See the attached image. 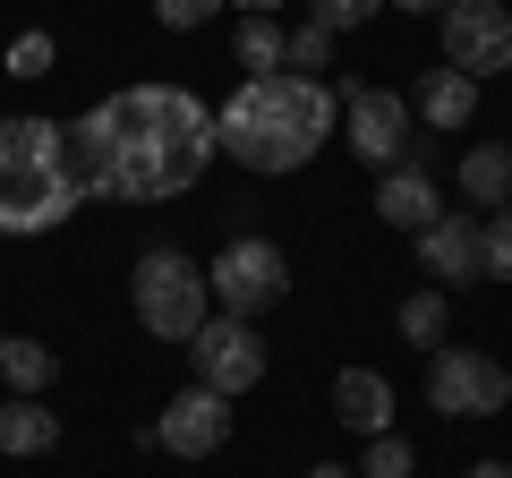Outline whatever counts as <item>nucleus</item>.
<instances>
[{
	"mask_svg": "<svg viewBox=\"0 0 512 478\" xmlns=\"http://www.w3.org/2000/svg\"><path fill=\"white\" fill-rule=\"evenodd\" d=\"M461 197L470 205H512V146H470L461 154Z\"/></svg>",
	"mask_w": 512,
	"mask_h": 478,
	"instance_id": "16",
	"label": "nucleus"
},
{
	"mask_svg": "<svg viewBox=\"0 0 512 478\" xmlns=\"http://www.w3.org/2000/svg\"><path fill=\"white\" fill-rule=\"evenodd\" d=\"M308 478H359V470H342V461H316V470Z\"/></svg>",
	"mask_w": 512,
	"mask_h": 478,
	"instance_id": "28",
	"label": "nucleus"
},
{
	"mask_svg": "<svg viewBox=\"0 0 512 478\" xmlns=\"http://www.w3.org/2000/svg\"><path fill=\"white\" fill-rule=\"evenodd\" d=\"M410 470H419L410 436H367V461H359V478H410Z\"/></svg>",
	"mask_w": 512,
	"mask_h": 478,
	"instance_id": "20",
	"label": "nucleus"
},
{
	"mask_svg": "<svg viewBox=\"0 0 512 478\" xmlns=\"http://www.w3.org/2000/svg\"><path fill=\"white\" fill-rule=\"evenodd\" d=\"M69 154H77L86 197L163 205V197H188L214 171L222 137H214V111L188 86H120L86 120H69Z\"/></svg>",
	"mask_w": 512,
	"mask_h": 478,
	"instance_id": "1",
	"label": "nucleus"
},
{
	"mask_svg": "<svg viewBox=\"0 0 512 478\" xmlns=\"http://www.w3.org/2000/svg\"><path fill=\"white\" fill-rule=\"evenodd\" d=\"M188 368H197V385L205 393H222V402H239V393L265 376V342H256V325L248 316H205L197 325V342H188Z\"/></svg>",
	"mask_w": 512,
	"mask_h": 478,
	"instance_id": "8",
	"label": "nucleus"
},
{
	"mask_svg": "<svg viewBox=\"0 0 512 478\" xmlns=\"http://www.w3.org/2000/svg\"><path fill=\"white\" fill-rule=\"evenodd\" d=\"M419 265L436 274V291H461V282H487V257H478V222L444 205V214L419 231Z\"/></svg>",
	"mask_w": 512,
	"mask_h": 478,
	"instance_id": "11",
	"label": "nucleus"
},
{
	"mask_svg": "<svg viewBox=\"0 0 512 478\" xmlns=\"http://www.w3.org/2000/svg\"><path fill=\"white\" fill-rule=\"evenodd\" d=\"M0 376H9V393H35V402H43V385L60 376V359H52V342H26V333H0Z\"/></svg>",
	"mask_w": 512,
	"mask_h": 478,
	"instance_id": "17",
	"label": "nucleus"
},
{
	"mask_svg": "<svg viewBox=\"0 0 512 478\" xmlns=\"http://www.w3.org/2000/svg\"><path fill=\"white\" fill-rule=\"evenodd\" d=\"M444 325H453V308H444V291H436V282L402 299V342H419V350H444Z\"/></svg>",
	"mask_w": 512,
	"mask_h": 478,
	"instance_id": "19",
	"label": "nucleus"
},
{
	"mask_svg": "<svg viewBox=\"0 0 512 478\" xmlns=\"http://www.w3.org/2000/svg\"><path fill=\"white\" fill-rule=\"evenodd\" d=\"M342 94V129H350V154H359L367 171H393L410 154V94H393V86H367V77H350V86H333Z\"/></svg>",
	"mask_w": 512,
	"mask_h": 478,
	"instance_id": "7",
	"label": "nucleus"
},
{
	"mask_svg": "<svg viewBox=\"0 0 512 478\" xmlns=\"http://www.w3.org/2000/svg\"><path fill=\"white\" fill-rule=\"evenodd\" d=\"M60 444V410H43L35 393H9L0 402V453L9 461H43Z\"/></svg>",
	"mask_w": 512,
	"mask_h": 478,
	"instance_id": "15",
	"label": "nucleus"
},
{
	"mask_svg": "<svg viewBox=\"0 0 512 478\" xmlns=\"http://www.w3.org/2000/svg\"><path fill=\"white\" fill-rule=\"evenodd\" d=\"M512 402V376L504 359H487V350H427V410H444V419H495V410Z\"/></svg>",
	"mask_w": 512,
	"mask_h": 478,
	"instance_id": "6",
	"label": "nucleus"
},
{
	"mask_svg": "<svg viewBox=\"0 0 512 478\" xmlns=\"http://www.w3.org/2000/svg\"><path fill=\"white\" fill-rule=\"evenodd\" d=\"M444 69L478 77V86L495 69H512V9L504 0H453L444 9Z\"/></svg>",
	"mask_w": 512,
	"mask_h": 478,
	"instance_id": "9",
	"label": "nucleus"
},
{
	"mask_svg": "<svg viewBox=\"0 0 512 478\" xmlns=\"http://www.w3.org/2000/svg\"><path fill=\"white\" fill-rule=\"evenodd\" d=\"M478 257H487V274H512V205H495L478 222Z\"/></svg>",
	"mask_w": 512,
	"mask_h": 478,
	"instance_id": "22",
	"label": "nucleus"
},
{
	"mask_svg": "<svg viewBox=\"0 0 512 478\" xmlns=\"http://www.w3.org/2000/svg\"><path fill=\"white\" fill-rule=\"evenodd\" d=\"M52 35H43V26H26V35L18 43H9V77H52Z\"/></svg>",
	"mask_w": 512,
	"mask_h": 478,
	"instance_id": "23",
	"label": "nucleus"
},
{
	"mask_svg": "<svg viewBox=\"0 0 512 478\" xmlns=\"http://www.w3.org/2000/svg\"><path fill=\"white\" fill-rule=\"evenodd\" d=\"M128 308H137V325L154 333V342H197V325L214 316V282H205V265H188L180 248H146L137 257V274H128Z\"/></svg>",
	"mask_w": 512,
	"mask_h": 478,
	"instance_id": "4",
	"label": "nucleus"
},
{
	"mask_svg": "<svg viewBox=\"0 0 512 478\" xmlns=\"http://www.w3.org/2000/svg\"><path fill=\"white\" fill-rule=\"evenodd\" d=\"M410 111H419L436 137H461V129L478 120V77H461V69H427V77H419V103H410Z\"/></svg>",
	"mask_w": 512,
	"mask_h": 478,
	"instance_id": "14",
	"label": "nucleus"
},
{
	"mask_svg": "<svg viewBox=\"0 0 512 478\" xmlns=\"http://www.w3.org/2000/svg\"><path fill=\"white\" fill-rule=\"evenodd\" d=\"M282 60H291V35H282L274 18H239V69H248V77H274Z\"/></svg>",
	"mask_w": 512,
	"mask_h": 478,
	"instance_id": "18",
	"label": "nucleus"
},
{
	"mask_svg": "<svg viewBox=\"0 0 512 478\" xmlns=\"http://www.w3.org/2000/svg\"><path fill=\"white\" fill-rule=\"evenodd\" d=\"M231 0H154V18L171 26V35H188V26H205V18H222Z\"/></svg>",
	"mask_w": 512,
	"mask_h": 478,
	"instance_id": "25",
	"label": "nucleus"
},
{
	"mask_svg": "<svg viewBox=\"0 0 512 478\" xmlns=\"http://www.w3.org/2000/svg\"><path fill=\"white\" fill-rule=\"evenodd\" d=\"M333 419H342L350 436H393V385H384L376 368H342L333 376Z\"/></svg>",
	"mask_w": 512,
	"mask_h": 478,
	"instance_id": "13",
	"label": "nucleus"
},
{
	"mask_svg": "<svg viewBox=\"0 0 512 478\" xmlns=\"http://www.w3.org/2000/svg\"><path fill=\"white\" fill-rule=\"evenodd\" d=\"M393 9H436V18H444V9H453V0H393Z\"/></svg>",
	"mask_w": 512,
	"mask_h": 478,
	"instance_id": "29",
	"label": "nucleus"
},
{
	"mask_svg": "<svg viewBox=\"0 0 512 478\" xmlns=\"http://www.w3.org/2000/svg\"><path fill=\"white\" fill-rule=\"evenodd\" d=\"M231 9H239V18H274L282 0H231Z\"/></svg>",
	"mask_w": 512,
	"mask_h": 478,
	"instance_id": "27",
	"label": "nucleus"
},
{
	"mask_svg": "<svg viewBox=\"0 0 512 478\" xmlns=\"http://www.w3.org/2000/svg\"><path fill=\"white\" fill-rule=\"evenodd\" d=\"M384 0H308V26H325V35H350V26H367Z\"/></svg>",
	"mask_w": 512,
	"mask_h": 478,
	"instance_id": "21",
	"label": "nucleus"
},
{
	"mask_svg": "<svg viewBox=\"0 0 512 478\" xmlns=\"http://www.w3.org/2000/svg\"><path fill=\"white\" fill-rule=\"evenodd\" d=\"M154 444H163V453H180V461L222 453V444H231V402H222V393H205V385H180L163 410H154Z\"/></svg>",
	"mask_w": 512,
	"mask_h": 478,
	"instance_id": "10",
	"label": "nucleus"
},
{
	"mask_svg": "<svg viewBox=\"0 0 512 478\" xmlns=\"http://www.w3.org/2000/svg\"><path fill=\"white\" fill-rule=\"evenodd\" d=\"M376 214H384V231H410V239H419L427 222L444 214V188H436V171H419V163H393V171H376Z\"/></svg>",
	"mask_w": 512,
	"mask_h": 478,
	"instance_id": "12",
	"label": "nucleus"
},
{
	"mask_svg": "<svg viewBox=\"0 0 512 478\" xmlns=\"http://www.w3.org/2000/svg\"><path fill=\"white\" fill-rule=\"evenodd\" d=\"M86 205V180H77L69 154V120H0V239H35L60 231V222Z\"/></svg>",
	"mask_w": 512,
	"mask_h": 478,
	"instance_id": "3",
	"label": "nucleus"
},
{
	"mask_svg": "<svg viewBox=\"0 0 512 478\" xmlns=\"http://www.w3.org/2000/svg\"><path fill=\"white\" fill-rule=\"evenodd\" d=\"M333 120H342V94H333L325 77L274 69V77H248V86L214 111V137H222V154H231L239 171L282 180V171L316 163V146L333 137Z\"/></svg>",
	"mask_w": 512,
	"mask_h": 478,
	"instance_id": "2",
	"label": "nucleus"
},
{
	"mask_svg": "<svg viewBox=\"0 0 512 478\" xmlns=\"http://www.w3.org/2000/svg\"><path fill=\"white\" fill-rule=\"evenodd\" d=\"M461 478H512V461H470Z\"/></svg>",
	"mask_w": 512,
	"mask_h": 478,
	"instance_id": "26",
	"label": "nucleus"
},
{
	"mask_svg": "<svg viewBox=\"0 0 512 478\" xmlns=\"http://www.w3.org/2000/svg\"><path fill=\"white\" fill-rule=\"evenodd\" d=\"M205 282H214V308L222 316H265L282 308V291H291V257H282L274 239H256V231H231L214 248V265H205Z\"/></svg>",
	"mask_w": 512,
	"mask_h": 478,
	"instance_id": "5",
	"label": "nucleus"
},
{
	"mask_svg": "<svg viewBox=\"0 0 512 478\" xmlns=\"http://www.w3.org/2000/svg\"><path fill=\"white\" fill-rule=\"evenodd\" d=\"M282 69H299V77L333 69V35H325V26H299V35H291V60H282Z\"/></svg>",
	"mask_w": 512,
	"mask_h": 478,
	"instance_id": "24",
	"label": "nucleus"
}]
</instances>
